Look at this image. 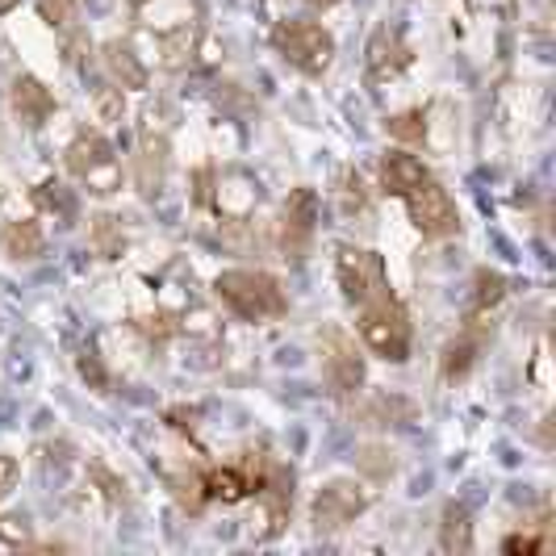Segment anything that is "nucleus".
Wrapping results in <instances>:
<instances>
[{
    "label": "nucleus",
    "instance_id": "nucleus-1",
    "mask_svg": "<svg viewBox=\"0 0 556 556\" xmlns=\"http://www.w3.org/2000/svg\"><path fill=\"white\" fill-rule=\"evenodd\" d=\"M214 293L239 318H248V323H268V318H280L289 309V298H285V289H280V280L273 273L230 268V273H223V277L214 280Z\"/></svg>",
    "mask_w": 556,
    "mask_h": 556
},
{
    "label": "nucleus",
    "instance_id": "nucleus-2",
    "mask_svg": "<svg viewBox=\"0 0 556 556\" xmlns=\"http://www.w3.org/2000/svg\"><path fill=\"white\" fill-rule=\"evenodd\" d=\"M356 331H361L364 348H368L372 356H381V361H390V364L410 361V339H415V331H410V314H406V306H402L393 293L361 306Z\"/></svg>",
    "mask_w": 556,
    "mask_h": 556
},
{
    "label": "nucleus",
    "instance_id": "nucleus-3",
    "mask_svg": "<svg viewBox=\"0 0 556 556\" xmlns=\"http://www.w3.org/2000/svg\"><path fill=\"white\" fill-rule=\"evenodd\" d=\"M273 47L285 63H293L298 72L306 76H323L334 59V38L318 22H302V17H289L277 22L273 29Z\"/></svg>",
    "mask_w": 556,
    "mask_h": 556
},
{
    "label": "nucleus",
    "instance_id": "nucleus-4",
    "mask_svg": "<svg viewBox=\"0 0 556 556\" xmlns=\"http://www.w3.org/2000/svg\"><path fill=\"white\" fill-rule=\"evenodd\" d=\"M67 172L76 180H84L92 193H117L122 189V167H117L110 139L101 130H88V126L67 147Z\"/></svg>",
    "mask_w": 556,
    "mask_h": 556
},
{
    "label": "nucleus",
    "instance_id": "nucleus-5",
    "mask_svg": "<svg viewBox=\"0 0 556 556\" xmlns=\"http://www.w3.org/2000/svg\"><path fill=\"white\" fill-rule=\"evenodd\" d=\"M334 277L348 302L368 306L377 298L390 293V273H386V260L368 248H339L334 251Z\"/></svg>",
    "mask_w": 556,
    "mask_h": 556
},
{
    "label": "nucleus",
    "instance_id": "nucleus-6",
    "mask_svg": "<svg viewBox=\"0 0 556 556\" xmlns=\"http://www.w3.org/2000/svg\"><path fill=\"white\" fill-rule=\"evenodd\" d=\"M368 502H372V494L364 490L361 481L334 477V481H327V485L314 494L309 523H314V531H323V535H334V531H343L348 523H356L364 510H368Z\"/></svg>",
    "mask_w": 556,
    "mask_h": 556
},
{
    "label": "nucleus",
    "instance_id": "nucleus-7",
    "mask_svg": "<svg viewBox=\"0 0 556 556\" xmlns=\"http://www.w3.org/2000/svg\"><path fill=\"white\" fill-rule=\"evenodd\" d=\"M251 494H255L260 510H264V523H268L264 540H277L280 531H285V523H289V515H293V469L264 452Z\"/></svg>",
    "mask_w": 556,
    "mask_h": 556
},
{
    "label": "nucleus",
    "instance_id": "nucleus-8",
    "mask_svg": "<svg viewBox=\"0 0 556 556\" xmlns=\"http://www.w3.org/2000/svg\"><path fill=\"white\" fill-rule=\"evenodd\" d=\"M318 356H323V381L334 397H356L364 386V356L356 352V339L343 331L318 334Z\"/></svg>",
    "mask_w": 556,
    "mask_h": 556
},
{
    "label": "nucleus",
    "instance_id": "nucleus-9",
    "mask_svg": "<svg viewBox=\"0 0 556 556\" xmlns=\"http://www.w3.org/2000/svg\"><path fill=\"white\" fill-rule=\"evenodd\" d=\"M406 201V214H410V223L422 239H447V235H456L460 230V214H456V201L447 193L444 185H435V180H422L415 193L402 197Z\"/></svg>",
    "mask_w": 556,
    "mask_h": 556
},
{
    "label": "nucleus",
    "instance_id": "nucleus-10",
    "mask_svg": "<svg viewBox=\"0 0 556 556\" xmlns=\"http://www.w3.org/2000/svg\"><path fill=\"white\" fill-rule=\"evenodd\" d=\"M318 230V193L314 189H293L285 210H280V251L285 260H306L309 243Z\"/></svg>",
    "mask_w": 556,
    "mask_h": 556
},
{
    "label": "nucleus",
    "instance_id": "nucleus-11",
    "mask_svg": "<svg viewBox=\"0 0 556 556\" xmlns=\"http://www.w3.org/2000/svg\"><path fill=\"white\" fill-rule=\"evenodd\" d=\"M364 63H368V80L381 84L402 76L410 63H415V51L406 42V34L397 26H377L372 38H368V51H364Z\"/></svg>",
    "mask_w": 556,
    "mask_h": 556
},
{
    "label": "nucleus",
    "instance_id": "nucleus-12",
    "mask_svg": "<svg viewBox=\"0 0 556 556\" xmlns=\"http://www.w3.org/2000/svg\"><path fill=\"white\" fill-rule=\"evenodd\" d=\"M490 334H494V323H490V314H469V323L460 327V334H456V339H452V343L444 348L440 377H444V381H460V377H469V368H473L477 356L485 352Z\"/></svg>",
    "mask_w": 556,
    "mask_h": 556
},
{
    "label": "nucleus",
    "instance_id": "nucleus-13",
    "mask_svg": "<svg viewBox=\"0 0 556 556\" xmlns=\"http://www.w3.org/2000/svg\"><path fill=\"white\" fill-rule=\"evenodd\" d=\"M9 105H13V113L22 117V126H29V130L47 126L59 110L55 92L38 80V76H17L13 88H9Z\"/></svg>",
    "mask_w": 556,
    "mask_h": 556
},
{
    "label": "nucleus",
    "instance_id": "nucleus-14",
    "mask_svg": "<svg viewBox=\"0 0 556 556\" xmlns=\"http://www.w3.org/2000/svg\"><path fill=\"white\" fill-rule=\"evenodd\" d=\"M135 176H139L142 197H160L167 176V135L155 130V117H147V126L139 135V167H135Z\"/></svg>",
    "mask_w": 556,
    "mask_h": 556
},
{
    "label": "nucleus",
    "instance_id": "nucleus-15",
    "mask_svg": "<svg viewBox=\"0 0 556 556\" xmlns=\"http://www.w3.org/2000/svg\"><path fill=\"white\" fill-rule=\"evenodd\" d=\"M422 180H431V172L418 155H406V151H386L381 155V189L390 197H410Z\"/></svg>",
    "mask_w": 556,
    "mask_h": 556
},
{
    "label": "nucleus",
    "instance_id": "nucleus-16",
    "mask_svg": "<svg viewBox=\"0 0 556 556\" xmlns=\"http://www.w3.org/2000/svg\"><path fill=\"white\" fill-rule=\"evenodd\" d=\"M101 59H105V72L113 76V84H122V88H147V63L135 55L130 42L113 38V42L101 47Z\"/></svg>",
    "mask_w": 556,
    "mask_h": 556
},
{
    "label": "nucleus",
    "instance_id": "nucleus-17",
    "mask_svg": "<svg viewBox=\"0 0 556 556\" xmlns=\"http://www.w3.org/2000/svg\"><path fill=\"white\" fill-rule=\"evenodd\" d=\"M201 473H205V494H210V502L235 506V502L251 498V481L243 465H214V469H201Z\"/></svg>",
    "mask_w": 556,
    "mask_h": 556
},
{
    "label": "nucleus",
    "instance_id": "nucleus-18",
    "mask_svg": "<svg viewBox=\"0 0 556 556\" xmlns=\"http://www.w3.org/2000/svg\"><path fill=\"white\" fill-rule=\"evenodd\" d=\"M42 248H47V235H42V226L38 223L17 218V223L0 226V251H4L9 260H38Z\"/></svg>",
    "mask_w": 556,
    "mask_h": 556
},
{
    "label": "nucleus",
    "instance_id": "nucleus-19",
    "mask_svg": "<svg viewBox=\"0 0 556 556\" xmlns=\"http://www.w3.org/2000/svg\"><path fill=\"white\" fill-rule=\"evenodd\" d=\"M418 406L410 397H397V393H372L361 406V418L368 427H402V422H415Z\"/></svg>",
    "mask_w": 556,
    "mask_h": 556
},
{
    "label": "nucleus",
    "instance_id": "nucleus-20",
    "mask_svg": "<svg viewBox=\"0 0 556 556\" xmlns=\"http://www.w3.org/2000/svg\"><path fill=\"white\" fill-rule=\"evenodd\" d=\"M440 548L444 553H469L473 548V523H469V510L460 502H447L444 519H440Z\"/></svg>",
    "mask_w": 556,
    "mask_h": 556
},
{
    "label": "nucleus",
    "instance_id": "nucleus-21",
    "mask_svg": "<svg viewBox=\"0 0 556 556\" xmlns=\"http://www.w3.org/2000/svg\"><path fill=\"white\" fill-rule=\"evenodd\" d=\"M34 205H38L42 214H55V223H76V214H80L76 193H72L67 185H59V180H42V185L34 189Z\"/></svg>",
    "mask_w": 556,
    "mask_h": 556
},
{
    "label": "nucleus",
    "instance_id": "nucleus-22",
    "mask_svg": "<svg viewBox=\"0 0 556 556\" xmlns=\"http://www.w3.org/2000/svg\"><path fill=\"white\" fill-rule=\"evenodd\" d=\"M167 485H172V494L180 502V510H189V515H201V510H205L210 494H205V473H201V469H180V473H172Z\"/></svg>",
    "mask_w": 556,
    "mask_h": 556
},
{
    "label": "nucleus",
    "instance_id": "nucleus-23",
    "mask_svg": "<svg viewBox=\"0 0 556 556\" xmlns=\"http://www.w3.org/2000/svg\"><path fill=\"white\" fill-rule=\"evenodd\" d=\"M506 298V277L502 273H490L481 268L473 277V293H469V314H490Z\"/></svg>",
    "mask_w": 556,
    "mask_h": 556
},
{
    "label": "nucleus",
    "instance_id": "nucleus-24",
    "mask_svg": "<svg viewBox=\"0 0 556 556\" xmlns=\"http://www.w3.org/2000/svg\"><path fill=\"white\" fill-rule=\"evenodd\" d=\"M386 130H390L393 139H402V142H422V139H427V113H422V110L393 113V117H386Z\"/></svg>",
    "mask_w": 556,
    "mask_h": 556
},
{
    "label": "nucleus",
    "instance_id": "nucleus-25",
    "mask_svg": "<svg viewBox=\"0 0 556 556\" xmlns=\"http://www.w3.org/2000/svg\"><path fill=\"white\" fill-rule=\"evenodd\" d=\"M92 248L101 251L105 260H113V255H122V248H126V239H122V226H117V218H110V214L92 218Z\"/></svg>",
    "mask_w": 556,
    "mask_h": 556
},
{
    "label": "nucleus",
    "instance_id": "nucleus-26",
    "mask_svg": "<svg viewBox=\"0 0 556 556\" xmlns=\"http://www.w3.org/2000/svg\"><path fill=\"white\" fill-rule=\"evenodd\" d=\"M164 42V63L167 67H185L189 59H193V51H197V29H176V34H164L160 38Z\"/></svg>",
    "mask_w": 556,
    "mask_h": 556
},
{
    "label": "nucleus",
    "instance_id": "nucleus-27",
    "mask_svg": "<svg viewBox=\"0 0 556 556\" xmlns=\"http://www.w3.org/2000/svg\"><path fill=\"white\" fill-rule=\"evenodd\" d=\"M92 105H97V113H101V122H122L126 97H122L117 84H97V88H92Z\"/></svg>",
    "mask_w": 556,
    "mask_h": 556
},
{
    "label": "nucleus",
    "instance_id": "nucleus-28",
    "mask_svg": "<svg viewBox=\"0 0 556 556\" xmlns=\"http://www.w3.org/2000/svg\"><path fill=\"white\" fill-rule=\"evenodd\" d=\"M339 205H343V214L368 210V189H364L361 172H343V180H339Z\"/></svg>",
    "mask_w": 556,
    "mask_h": 556
},
{
    "label": "nucleus",
    "instance_id": "nucleus-29",
    "mask_svg": "<svg viewBox=\"0 0 556 556\" xmlns=\"http://www.w3.org/2000/svg\"><path fill=\"white\" fill-rule=\"evenodd\" d=\"M548 548H553V535H548V528L540 531V535H535V531H519V535H506V540H502V553H548Z\"/></svg>",
    "mask_w": 556,
    "mask_h": 556
},
{
    "label": "nucleus",
    "instance_id": "nucleus-30",
    "mask_svg": "<svg viewBox=\"0 0 556 556\" xmlns=\"http://www.w3.org/2000/svg\"><path fill=\"white\" fill-rule=\"evenodd\" d=\"M38 13H42L47 26L63 29L72 22V13H76V0H38Z\"/></svg>",
    "mask_w": 556,
    "mask_h": 556
},
{
    "label": "nucleus",
    "instance_id": "nucleus-31",
    "mask_svg": "<svg viewBox=\"0 0 556 556\" xmlns=\"http://www.w3.org/2000/svg\"><path fill=\"white\" fill-rule=\"evenodd\" d=\"M135 331L147 334V339H160V343H164L167 334L176 331V323H172L167 314H142V318H135Z\"/></svg>",
    "mask_w": 556,
    "mask_h": 556
},
{
    "label": "nucleus",
    "instance_id": "nucleus-32",
    "mask_svg": "<svg viewBox=\"0 0 556 556\" xmlns=\"http://www.w3.org/2000/svg\"><path fill=\"white\" fill-rule=\"evenodd\" d=\"M381 456H386V447H361V469H368L377 481H386L393 473V456L390 460H381Z\"/></svg>",
    "mask_w": 556,
    "mask_h": 556
},
{
    "label": "nucleus",
    "instance_id": "nucleus-33",
    "mask_svg": "<svg viewBox=\"0 0 556 556\" xmlns=\"http://www.w3.org/2000/svg\"><path fill=\"white\" fill-rule=\"evenodd\" d=\"M80 372H84V381H92L97 390H110V377H105V368H101V361H97L92 352L80 356Z\"/></svg>",
    "mask_w": 556,
    "mask_h": 556
},
{
    "label": "nucleus",
    "instance_id": "nucleus-34",
    "mask_svg": "<svg viewBox=\"0 0 556 556\" xmlns=\"http://www.w3.org/2000/svg\"><path fill=\"white\" fill-rule=\"evenodd\" d=\"M0 540H9V544H26V519H0Z\"/></svg>",
    "mask_w": 556,
    "mask_h": 556
},
{
    "label": "nucleus",
    "instance_id": "nucleus-35",
    "mask_svg": "<svg viewBox=\"0 0 556 556\" xmlns=\"http://www.w3.org/2000/svg\"><path fill=\"white\" fill-rule=\"evenodd\" d=\"M17 485V460L13 456H0V498Z\"/></svg>",
    "mask_w": 556,
    "mask_h": 556
},
{
    "label": "nucleus",
    "instance_id": "nucleus-36",
    "mask_svg": "<svg viewBox=\"0 0 556 556\" xmlns=\"http://www.w3.org/2000/svg\"><path fill=\"white\" fill-rule=\"evenodd\" d=\"M84 51H88V34H72V38H67V47H63L67 63H80Z\"/></svg>",
    "mask_w": 556,
    "mask_h": 556
},
{
    "label": "nucleus",
    "instance_id": "nucleus-37",
    "mask_svg": "<svg viewBox=\"0 0 556 556\" xmlns=\"http://www.w3.org/2000/svg\"><path fill=\"white\" fill-rule=\"evenodd\" d=\"M9 9H17V0H0V13H9Z\"/></svg>",
    "mask_w": 556,
    "mask_h": 556
},
{
    "label": "nucleus",
    "instance_id": "nucleus-38",
    "mask_svg": "<svg viewBox=\"0 0 556 556\" xmlns=\"http://www.w3.org/2000/svg\"><path fill=\"white\" fill-rule=\"evenodd\" d=\"M309 4H323V9H331V4H339V0H309Z\"/></svg>",
    "mask_w": 556,
    "mask_h": 556
},
{
    "label": "nucleus",
    "instance_id": "nucleus-39",
    "mask_svg": "<svg viewBox=\"0 0 556 556\" xmlns=\"http://www.w3.org/2000/svg\"><path fill=\"white\" fill-rule=\"evenodd\" d=\"M130 4H135V9H139V4H147V0H130Z\"/></svg>",
    "mask_w": 556,
    "mask_h": 556
}]
</instances>
